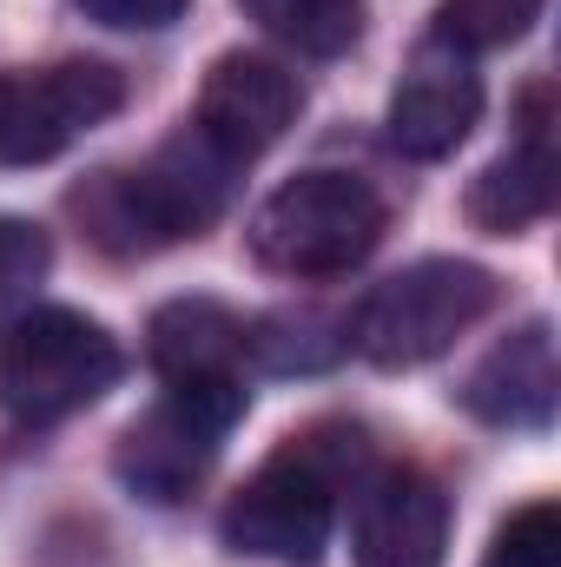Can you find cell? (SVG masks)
Wrapping results in <instances>:
<instances>
[{"label": "cell", "instance_id": "obj_18", "mask_svg": "<svg viewBox=\"0 0 561 567\" xmlns=\"http://www.w3.org/2000/svg\"><path fill=\"white\" fill-rule=\"evenodd\" d=\"M53 271V238L33 225V218H13L0 212V310L20 303L33 284Z\"/></svg>", "mask_w": 561, "mask_h": 567}, {"label": "cell", "instance_id": "obj_6", "mask_svg": "<svg viewBox=\"0 0 561 567\" xmlns=\"http://www.w3.org/2000/svg\"><path fill=\"white\" fill-rule=\"evenodd\" d=\"M252 390L245 377L225 383H165V396L133 416L113 442V475L126 482V495H140L152 508H178L205 488L225 435L245 423Z\"/></svg>", "mask_w": 561, "mask_h": 567}, {"label": "cell", "instance_id": "obj_8", "mask_svg": "<svg viewBox=\"0 0 561 567\" xmlns=\"http://www.w3.org/2000/svg\"><path fill=\"white\" fill-rule=\"evenodd\" d=\"M297 113H304L297 73H290L284 60H272V53L232 47V53H218L212 73L198 80V100H192L185 126L245 172L252 158H265V152L297 126Z\"/></svg>", "mask_w": 561, "mask_h": 567}, {"label": "cell", "instance_id": "obj_7", "mask_svg": "<svg viewBox=\"0 0 561 567\" xmlns=\"http://www.w3.org/2000/svg\"><path fill=\"white\" fill-rule=\"evenodd\" d=\"M126 106V73L106 60H53L0 73V172L53 165L67 145Z\"/></svg>", "mask_w": 561, "mask_h": 567}, {"label": "cell", "instance_id": "obj_10", "mask_svg": "<svg viewBox=\"0 0 561 567\" xmlns=\"http://www.w3.org/2000/svg\"><path fill=\"white\" fill-rule=\"evenodd\" d=\"M482 120V73H476V53L449 47V40H417L397 86H390V113H384V133L404 158L436 165L449 158L456 145L476 133Z\"/></svg>", "mask_w": 561, "mask_h": 567}, {"label": "cell", "instance_id": "obj_3", "mask_svg": "<svg viewBox=\"0 0 561 567\" xmlns=\"http://www.w3.org/2000/svg\"><path fill=\"white\" fill-rule=\"evenodd\" d=\"M390 231V198L344 165H310L284 178L278 192L252 212V258L290 284L350 278Z\"/></svg>", "mask_w": 561, "mask_h": 567}, {"label": "cell", "instance_id": "obj_9", "mask_svg": "<svg viewBox=\"0 0 561 567\" xmlns=\"http://www.w3.org/2000/svg\"><path fill=\"white\" fill-rule=\"evenodd\" d=\"M449 528H456L449 488L417 462H390V468L357 482L350 561L357 567H442L449 561Z\"/></svg>", "mask_w": 561, "mask_h": 567}, {"label": "cell", "instance_id": "obj_19", "mask_svg": "<svg viewBox=\"0 0 561 567\" xmlns=\"http://www.w3.org/2000/svg\"><path fill=\"white\" fill-rule=\"evenodd\" d=\"M73 7H80L86 20L113 27V33H159V27L185 20L192 0H73Z\"/></svg>", "mask_w": 561, "mask_h": 567}, {"label": "cell", "instance_id": "obj_14", "mask_svg": "<svg viewBox=\"0 0 561 567\" xmlns=\"http://www.w3.org/2000/svg\"><path fill=\"white\" fill-rule=\"evenodd\" d=\"M344 357H350V310L290 303L245 323V363H258L265 377H317Z\"/></svg>", "mask_w": 561, "mask_h": 567}, {"label": "cell", "instance_id": "obj_1", "mask_svg": "<svg viewBox=\"0 0 561 567\" xmlns=\"http://www.w3.org/2000/svg\"><path fill=\"white\" fill-rule=\"evenodd\" d=\"M232 185H238V165L225 152H212L192 126H178L140 165H106L86 185H73L67 212L80 218V231L100 251L152 258V251H172L185 238H205L225 218Z\"/></svg>", "mask_w": 561, "mask_h": 567}, {"label": "cell", "instance_id": "obj_11", "mask_svg": "<svg viewBox=\"0 0 561 567\" xmlns=\"http://www.w3.org/2000/svg\"><path fill=\"white\" fill-rule=\"evenodd\" d=\"M561 192V158H555V113H549V86H529L522 100V133L502 158H489L469 192H462V212L476 231L489 238H522L529 225H542L555 212Z\"/></svg>", "mask_w": 561, "mask_h": 567}, {"label": "cell", "instance_id": "obj_12", "mask_svg": "<svg viewBox=\"0 0 561 567\" xmlns=\"http://www.w3.org/2000/svg\"><path fill=\"white\" fill-rule=\"evenodd\" d=\"M456 403L489 429H542L555 423L561 403V357H555V323L549 317H529L516 323L456 390Z\"/></svg>", "mask_w": 561, "mask_h": 567}, {"label": "cell", "instance_id": "obj_4", "mask_svg": "<svg viewBox=\"0 0 561 567\" xmlns=\"http://www.w3.org/2000/svg\"><path fill=\"white\" fill-rule=\"evenodd\" d=\"M126 377L120 337L73 303H27L0 323V416L53 429L93 410Z\"/></svg>", "mask_w": 561, "mask_h": 567}, {"label": "cell", "instance_id": "obj_5", "mask_svg": "<svg viewBox=\"0 0 561 567\" xmlns=\"http://www.w3.org/2000/svg\"><path fill=\"white\" fill-rule=\"evenodd\" d=\"M502 303V278L476 258H417L364 290L350 310V350L377 370H422L449 357L489 310Z\"/></svg>", "mask_w": 561, "mask_h": 567}, {"label": "cell", "instance_id": "obj_17", "mask_svg": "<svg viewBox=\"0 0 561 567\" xmlns=\"http://www.w3.org/2000/svg\"><path fill=\"white\" fill-rule=\"evenodd\" d=\"M482 567H561V508L549 495L529 502V508H516V515L496 528Z\"/></svg>", "mask_w": 561, "mask_h": 567}, {"label": "cell", "instance_id": "obj_16", "mask_svg": "<svg viewBox=\"0 0 561 567\" xmlns=\"http://www.w3.org/2000/svg\"><path fill=\"white\" fill-rule=\"evenodd\" d=\"M542 7L549 0H442L436 40H449L462 53H502L542 20Z\"/></svg>", "mask_w": 561, "mask_h": 567}, {"label": "cell", "instance_id": "obj_15", "mask_svg": "<svg viewBox=\"0 0 561 567\" xmlns=\"http://www.w3.org/2000/svg\"><path fill=\"white\" fill-rule=\"evenodd\" d=\"M238 7L258 33H272L304 60H337L364 33V0H238Z\"/></svg>", "mask_w": 561, "mask_h": 567}, {"label": "cell", "instance_id": "obj_13", "mask_svg": "<svg viewBox=\"0 0 561 567\" xmlns=\"http://www.w3.org/2000/svg\"><path fill=\"white\" fill-rule=\"evenodd\" d=\"M145 363L159 370V383L245 377V317L218 297H172L145 323Z\"/></svg>", "mask_w": 561, "mask_h": 567}, {"label": "cell", "instance_id": "obj_2", "mask_svg": "<svg viewBox=\"0 0 561 567\" xmlns=\"http://www.w3.org/2000/svg\"><path fill=\"white\" fill-rule=\"evenodd\" d=\"M357 429H304L290 435L278 455H265L238 495L225 502L218 515V535L232 555L245 561H278V567H317L330 548V528H337V502H344V482L357 475L364 449Z\"/></svg>", "mask_w": 561, "mask_h": 567}]
</instances>
